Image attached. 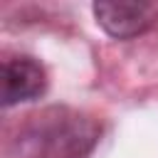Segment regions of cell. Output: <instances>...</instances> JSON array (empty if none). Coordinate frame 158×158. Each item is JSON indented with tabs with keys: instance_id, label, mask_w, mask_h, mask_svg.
Returning a JSON list of instances; mask_svg holds the SVG:
<instances>
[{
	"instance_id": "3957f363",
	"label": "cell",
	"mask_w": 158,
	"mask_h": 158,
	"mask_svg": "<svg viewBox=\"0 0 158 158\" xmlns=\"http://www.w3.org/2000/svg\"><path fill=\"white\" fill-rule=\"evenodd\" d=\"M47 89L44 67L32 57H10L2 64V106L32 101Z\"/></svg>"
},
{
	"instance_id": "7a4b0ae2",
	"label": "cell",
	"mask_w": 158,
	"mask_h": 158,
	"mask_svg": "<svg viewBox=\"0 0 158 158\" xmlns=\"http://www.w3.org/2000/svg\"><path fill=\"white\" fill-rule=\"evenodd\" d=\"M156 7L151 2H94V17L106 35L116 40H131L143 35L153 25Z\"/></svg>"
},
{
	"instance_id": "6da1fadb",
	"label": "cell",
	"mask_w": 158,
	"mask_h": 158,
	"mask_svg": "<svg viewBox=\"0 0 158 158\" xmlns=\"http://www.w3.org/2000/svg\"><path fill=\"white\" fill-rule=\"evenodd\" d=\"M99 138L91 118L69 109H47L20 128L12 138V158H84Z\"/></svg>"
}]
</instances>
